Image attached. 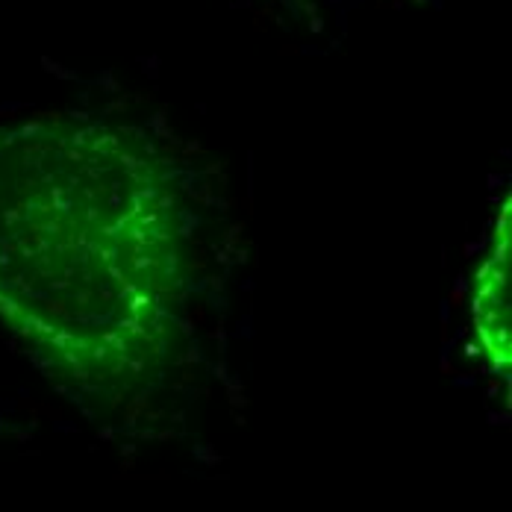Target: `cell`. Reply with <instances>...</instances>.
Instances as JSON below:
<instances>
[{
	"instance_id": "cell-1",
	"label": "cell",
	"mask_w": 512,
	"mask_h": 512,
	"mask_svg": "<svg viewBox=\"0 0 512 512\" xmlns=\"http://www.w3.org/2000/svg\"><path fill=\"white\" fill-rule=\"evenodd\" d=\"M198 283L186 171L142 124H0V324L56 389L118 407L186 348Z\"/></svg>"
},
{
	"instance_id": "cell-2",
	"label": "cell",
	"mask_w": 512,
	"mask_h": 512,
	"mask_svg": "<svg viewBox=\"0 0 512 512\" xmlns=\"http://www.w3.org/2000/svg\"><path fill=\"white\" fill-rule=\"evenodd\" d=\"M512 204L495 215V227L471 286V330L489 374L510 383L512 374Z\"/></svg>"
}]
</instances>
